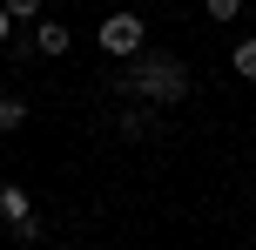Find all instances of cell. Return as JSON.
Wrapping results in <instances>:
<instances>
[{
  "label": "cell",
  "mask_w": 256,
  "mask_h": 250,
  "mask_svg": "<svg viewBox=\"0 0 256 250\" xmlns=\"http://www.w3.org/2000/svg\"><path fill=\"white\" fill-rule=\"evenodd\" d=\"M196 75L182 54H135V61H122L115 75H108V95H122V102H148V108H176L189 102Z\"/></svg>",
  "instance_id": "6da1fadb"
},
{
  "label": "cell",
  "mask_w": 256,
  "mask_h": 250,
  "mask_svg": "<svg viewBox=\"0 0 256 250\" xmlns=\"http://www.w3.org/2000/svg\"><path fill=\"white\" fill-rule=\"evenodd\" d=\"M94 48L108 54V61H135V54H148V21L142 14H108L102 27H94Z\"/></svg>",
  "instance_id": "7a4b0ae2"
},
{
  "label": "cell",
  "mask_w": 256,
  "mask_h": 250,
  "mask_svg": "<svg viewBox=\"0 0 256 250\" xmlns=\"http://www.w3.org/2000/svg\"><path fill=\"white\" fill-rule=\"evenodd\" d=\"M155 122H162V108L128 102V108H115V115H108V129H115L122 142H148V135H155Z\"/></svg>",
  "instance_id": "3957f363"
},
{
  "label": "cell",
  "mask_w": 256,
  "mask_h": 250,
  "mask_svg": "<svg viewBox=\"0 0 256 250\" xmlns=\"http://www.w3.org/2000/svg\"><path fill=\"white\" fill-rule=\"evenodd\" d=\"M27 41H34V54L61 61V54L74 48V27H68V21H34V34H27Z\"/></svg>",
  "instance_id": "277c9868"
},
{
  "label": "cell",
  "mask_w": 256,
  "mask_h": 250,
  "mask_svg": "<svg viewBox=\"0 0 256 250\" xmlns=\"http://www.w3.org/2000/svg\"><path fill=\"white\" fill-rule=\"evenodd\" d=\"M27 216H34V196H27L20 183H0V223H7V230H20Z\"/></svg>",
  "instance_id": "5b68a950"
},
{
  "label": "cell",
  "mask_w": 256,
  "mask_h": 250,
  "mask_svg": "<svg viewBox=\"0 0 256 250\" xmlns=\"http://www.w3.org/2000/svg\"><path fill=\"white\" fill-rule=\"evenodd\" d=\"M27 129V102L20 95H0V135H20Z\"/></svg>",
  "instance_id": "8992f818"
},
{
  "label": "cell",
  "mask_w": 256,
  "mask_h": 250,
  "mask_svg": "<svg viewBox=\"0 0 256 250\" xmlns=\"http://www.w3.org/2000/svg\"><path fill=\"white\" fill-rule=\"evenodd\" d=\"M230 68H236L243 81H256V34H243V41L230 48Z\"/></svg>",
  "instance_id": "52a82bcc"
},
{
  "label": "cell",
  "mask_w": 256,
  "mask_h": 250,
  "mask_svg": "<svg viewBox=\"0 0 256 250\" xmlns=\"http://www.w3.org/2000/svg\"><path fill=\"white\" fill-rule=\"evenodd\" d=\"M202 14L216 27H230V21H243V0H202Z\"/></svg>",
  "instance_id": "ba28073f"
},
{
  "label": "cell",
  "mask_w": 256,
  "mask_h": 250,
  "mask_svg": "<svg viewBox=\"0 0 256 250\" xmlns=\"http://www.w3.org/2000/svg\"><path fill=\"white\" fill-rule=\"evenodd\" d=\"M0 7H7L14 27H20V21H40V0H0Z\"/></svg>",
  "instance_id": "9c48e42d"
},
{
  "label": "cell",
  "mask_w": 256,
  "mask_h": 250,
  "mask_svg": "<svg viewBox=\"0 0 256 250\" xmlns=\"http://www.w3.org/2000/svg\"><path fill=\"white\" fill-rule=\"evenodd\" d=\"M40 237H48V223H40V216H27V223L14 230V243H40Z\"/></svg>",
  "instance_id": "30bf717a"
},
{
  "label": "cell",
  "mask_w": 256,
  "mask_h": 250,
  "mask_svg": "<svg viewBox=\"0 0 256 250\" xmlns=\"http://www.w3.org/2000/svg\"><path fill=\"white\" fill-rule=\"evenodd\" d=\"M7 41H14V21H7V7H0V48H7Z\"/></svg>",
  "instance_id": "8fae6325"
},
{
  "label": "cell",
  "mask_w": 256,
  "mask_h": 250,
  "mask_svg": "<svg viewBox=\"0 0 256 250\" xmlns=\"http://www.w3.org/2000/svg\"><path fill=\"white\" fill-rule=\"evenodd\" d=\"M48 250H74V243H48Z\"/></svg>",
  "instance_id": "7c38bea8"
}]
</instances>
